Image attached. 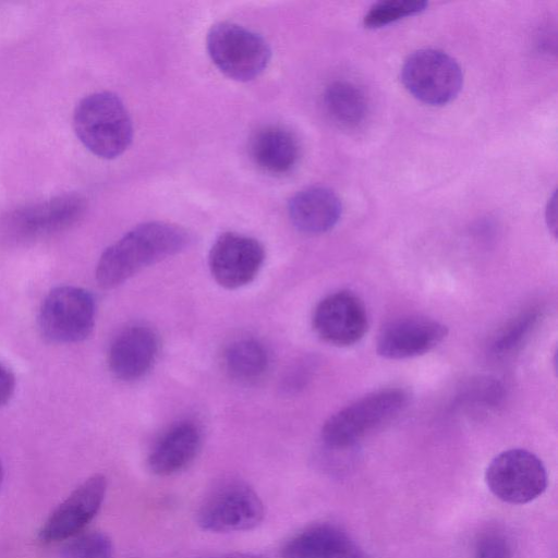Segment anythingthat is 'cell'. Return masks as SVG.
<instances>
[{"instance_id":"6da1fadb","label":"cell","mask_w":558,"mask_h":558,"mask_svg":"<svg viewBox=\"0 0 558 558\" xmlns=\"http://www.w3.org/2000/svg\"><path fill=\"white\" fill-rule=\"evenodd\" d=\"M190 235L182 227L148 221L134 227L101 254L96 280L104 289L116 288L146 267L183 251Z\"/></svg>"},{"instance_id":"7a4b0ae2","label":"cell","mask_w":558,"mask_h":558,"mask_svg":"<svg viewBox=\"0 0 558 558\" xmlns=\"http://www.w3.org/2000/svg\"><path fill=\"white\" fill-rule=\"evenodd\" d=\"M74 131L95 156L113 159L122 155L133 140V124L122 100L110 92L84 97L73 113Z\"/></svg>"},{"instance_id":"3957f363","label":"cell","mask_w":558,"mask_h":558,"mask_svg":"<svg viewBox=\"0 0 558 558\" xmlns=\"http://www.w3.org/2000/svg\"><path fill=\"white\" fill-rule=\"evenodd\" d=\"M408 402L409 395L401 388L371 392L332 414L323 426L322 438L332 449L352 447L396 417Z\"/></svg>"},{"instance_id":"277c9868","label":"cell","mask_w":558,"mask_h":558,"mask_svg":"<svg viewBox=\"0 0 558 558\" xmlns=\"http://www.w3.org/2000/svg\"><path fill=\"white\" fill-rule=\"evenodd\" d=\"M206 47L216 68L238 82L259 76L271 59L270 46L263 36L233 22L214 24Z\"/></svg>"},{"instance_id":"5b68a950","label":"cell","mask_w":558,"mask_h":558,"mask_svg":"<svg viewBox=\"0 0 558 558\" xmlns=\"http://www.w3.org/2000/svg\"><path fill=\"white\" fill-rule=\"evenodd\" d=\"M95 316L96 303L88 290L60 286L44 299L37 322L46 340L53 343H75L92 333Z\"/></svg>"},{"instance_id":"8992f818","label":"cell","mask_w":558,"mask_h":558,"mask_svg":"<svg viewBox=\"0 0 558 558\" xmlns=\"http://www.w3.org/2000/svg\"><path fill=\"white\" fill-rule=\"evenodd\" d=\"M264 514L257 493L246 482L229 478L208 492L196 517L202 529L227 533L252 530L263 521Z\"/></svg>"},{"instance_id":"52a82bcc","label":"cell","mask_w":558,"mask_h":558,"mask_svg":"<svg viewBox=\"0 0 558 558\" xmlns=\"http://www.w3.org/2000/svg\"><path fill=\"white\" fill-rule=\"evenodd\" d=\"M401 81L420 101L441 106L454 99L462 88L463 74L446 52L425 48L411 53L401 69Z\"/></svg>"},{"instance_id":"ba28073f","label":"cell","mask_w":558,"mask_h":558,"mask_svg":"<svg viewBox=\"0 0 558 558\" xmlns=\"http://www.w3.org/2000/svg\"><path fill=\"white\" fill-rule=\"evenodd\" d=\"M485 482L500 500L527 504L539 497L547 487V473L533 452L514 448L500 452L487 465Z\"/></svg>"},{"instance_id":"9c48e42d","label":"cell","mask_w":558,"mask_h":558,"mask_svg":"<svg viewBox=\"0 0 558 558\" xmlns=\"http://www.w3.org/2000/svg\"><path fill=\"white\" fill-rule=\"evenodd\" d=\"M85 199L76 194L56 196L14 211L4 225V235L27 242L60 232L75 223L85 211Z\"/></svg>"},{"instance_id":"30bf717a","label":"cell","mask_w":558,"mask_h":558,"mask_svg":"<svg viewBox=\"0 0 558 558\" xmlns=\"http://www.w3.org/2000/svg\"><path fill=\"white\" fill-rule=\"evenodd\" d=\"M265 262L263 244L248 235L225 232L213 243L208 266L215 281L226 289L251 283Z\"/></svg>"},{"instance_id":"8fae6325","label":"cell","mask_w":558,"mask_h":558,"mask_svg":"<svg viewBox=\"0 0 558 558\" xmlns=\"http://www.w3.org/2000/svg\"><path fill=\"white\" fill-rule=\"evenodd\" d=\"M313 328L325 342L349 347L367 331L368 318L361 299L351 291H337L325 296L313 314Z\"/></svg>"},{"instance_id":"7c38bea8","label":"cell","mask_w":558,"mask_h":558,"mask_svg":"<svg viewBox=\"0 0 558 558\" xmlns=\"http://www.w3.org/2000/svg\"><path fill=\"white\" fill-rule=\"evenodd\" d=\"M106 489L102 474L87 478L49 515L39 531L40 541L59 542L81 533L100 509Z\"/></svg>"},{"instance_id":"4fadbf2b","label":"cell","mask_w":558,"mask_h":558,"mask_svg":"<svg viewBox=\"0 0 558 558\" xmlns=\"http://www.w3.org/2000/svg\"><path fill=\"white\" fill-rule=\"evenodd\" d=\"M447 336V327L432 318L411 316L388 323L380 330L376 351L390 360H402L422 355Z\"/></svg>"},{"instance_id":"5bb4252c","label":"cell","mask_w":558,"mask_h":558,"mask_svg":"<svg viewBox=\"0 0 558 558\" xmlns=\"http://www.w3.org/2000/svg\"><path fill=\"white\" fill-rule=\"evenodd\" d=\"M158 351L159 339L150 327L141 324L126 326L109 345V369L121 380H136L149 372Z\"/></svg>"},{"instance_id":"9a60e30c","label":"cell","mask_w":558,"mask_h":558,"mask_svg":"<svg viewBox=\"0 0 558 558\" xmlns=\"http://www.w3.org/2000/svg\"><path fill=\"white\" fill-rule=\"evenodd\" d=\"M202 445V433L191 421L172 425L155 442L147 458L149 470L169 476L186 469L196 458Z\"/></svg>"},{"instance_id":"2e32d148","label":"cell","mask_w":558,"mask_h":558,"mask_svg":"<svg viewBox=\"0 0 558 558\" xmlns=\"http://www.w3.org/2000/svg\"><path fill=\"white\" fill-rule=\"evenodd\" d=\"M342 204L338 195L325 186H311L295 193L288 203L293 226L307 234H320L339 221Z\"/></svg>"},{"instance_id":"e0dca14e","label":"cell","mask_w":558,"mask_h":558,"mask_svg":"<svg viewBox=\"0 0 558 558\" xmlns=\"http://www.w3.org/2000/svg\"><path fill=\"white\" fill-rule=\"evenodd\" d=\"M248 149L254 163L274 175L292 171L301 155L296 137L280 126H265L258 130L252 136Z\"/></svg>"},{"instance_id":"ac0fdd59","label":"cell","mask_w":558,"mask_h":558,"mask_svg":"<svg viewBox=\"0 0 558 558\" xmlns=\"http://www.w3.org/2000/svg\"><path fill=\"white\" fill-rule=\"evenodd\" d=\"M354 543L332 523H315L291 536L281 548L282 558H341Z\"/></svg>"},{"instance_id":"d6986e66","label":"cell","mask_w":558,"mask_h":558,"mask_svg":"<svg viewBox=\"0 0 558 558\" xmlns=\"http://www.w3.org/2000/svg\"><path fill=\"white\" fill-rule=\"evenodd\" d=\"M324 106L330 119L344 129L361 125L368 112L363 90L348 81H335L327 86Z\"/></svg>"},{"instance_id":"ffe728a7","label":"cell","mask_w":558,"mask_h":558,"mask_svg":"<svg viewBox=\"0 0 558 558\" xmlns=\"http://www.w3.org/2000/svg\"><path fill=\"white\" fill-rule=\"evenodd\" d=\"M223 365L233 379L241 383H254L266 374L269 366V354L258 340L241 338L226 347Z\"/></svg>"},{"instance_id":"44dd1931","label":"cell","mask_w":558,"mask_h":558,"mask_svg":"<svg viewBox=\"0 0 558 558\" xmlns=\"http://www.w3.org/2000/svg\"><path fill=\"white\" fill-rule=\"evenodd\" d=\"M428 3L423 0H385L374 3L363 17L367 28H378L397 22L407 16L417 14Z\"/></svg>"},{"instance_id":"7402d4cb","label":"cell","mask_w":558,"mask_h":558,"mask_svg":"<svg viewBox=\"0 0 558 558\" xmlns=\"http://www.w3.org/2000/svg\"><path fill=\"white\" fill-rule=\"evenodd\" d=\"M539 317V311L536 308H530L519 314L495 338L492 351L497 355H502L519 348L535 328Z\"/></svg>"},{"instance_id":"603a6c76","label":"cell","mask_w":558,"mask_h":558,"mask_svg":"<svg viewBox=\"0 0 558 558\" xmlns=\"http://www.w3.org/2000/svg\"><path fill=\"white\" fill-rule=\"evenodd\" d=\"M112 542L101 532H81L61 548L62 558H112Z\"/></svg>"},{"instance_id":"cb8c5ba5","label":"cell","mask_w":558,"mask_h":558,"mask_svg":"<svg viewBox=\"0 0 558 558\" xmlns=\"http://www.w3.org/2000/svg\"><path fill=\"white\" fill-rule=\"evenodd\" d=\"M511 545L500 532H485L475 543L474 558H511Z\"/></svg>"},{"instance_id":"d4e9b609","label":"cell","mask_w":558,"mask_h":558,"mask_svg":"<svg viewBox=\"0 0 558 558\" xmlns=\"http://www.w3.org/2000/svg\"><path fill=\"white\" fill-rule=\"evenodd\" d=\"M15 390V376L0 362V405L10 401Z\"/></svg>"},{"instance_id":"484cf974","label":"cell","mask_w":558,"mask_h":558,"mask_svg":"<svg viewBox=\"0 0 558 558\" xmlns=\"http://www.w3.org/2000/svg\"><path fill=\"white\" fill-rule=\"evenodd\" d=\"M546 219L548 227L553 229L554 234L556 233V201L555 196L550 199L547 210H546Z\"/></svg>"},{"instance_id":"4316f807","label":"cell","mask_w":558,"mask_h":558,"mask_svg":"<svg viewBox=\"0 0 558 558\" xmlns=\"http://www.w3.org/2000/svg\"><path fill=\"white\" fill-rule=\"evenodd\" d=\"M206 558H268V557L263 556V555H257V554H250V553H233V554L206 557Z\"/></svg>"},{"instance_id":"83f0119b","label":"cell","mask_w":558,"mask_h":558,"mask_svg":"<svg viewBox=\"0 0 558 558\" xmlns=\"http://www.w3.org/2000/svg\"><path fill=\"white\" fill-rule=\"evenodd\" d=\"M2 476H3V469H2V464L0 462V484H1V481H2Z\"/></svg>"}]
</instances>
